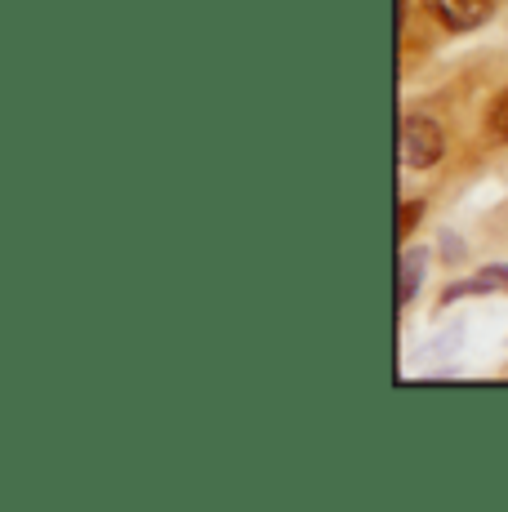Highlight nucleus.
<instances>
[{
  "instance_id": "f257e3e1",
  "label": "nucleus",
  "mask_w": 508,
  "mask_h": 512,
  "mask_svg": "<svg viewBox=\"0 0 508 512\" xmlns=\"http://www.w3.org/2000/svg\"><path fill=\"white\" fill-rule=\"evenodd\" d=\"M397 147H402V165H406V170H433V165L446 156V134H442V125H437L433 116L406 112Z\"/></svg>"
},
{
  "instance_id": "f03ea898",
  "label": "nucleus",
  "mask_w": 508,
  "mask_h": 512,
  "mask_svg": "<svg viewBox=\"0 0 508 512\" xmlns=\"http://www.w3.org/2000/svg\"><path fill=\"white\" fill-rule=\"evenodd\" d=\"M424 5L451 32H473V27H482L495 14V0H424Z\"/></svg>"
},
{
  "instance_id": "7ed1b4c3",
  "label": "nucleus",
  "mask_w": 508,
  "mask_h": 512,
  "mask_svg": "<svg viewBox=\"0 0 508 512\" xmlns=\"http://www.w3.org/2000/svg\"><path fill=\"white\" fill-rule=\"evenodd\" d=\"M424 268H428V250H406L402 254V277H397V303H406L415 299V290H419V277H424Z\"/></svg>"
},
{
  "instance_id": "20e7f679",
  "label": "nucleus",
  "mask_w": 508,
  "mask_h": 512,
  "mask_svg": "<svg viewBox=\"0 0 508 512\" xmlns=\"http://www.w3.org/2000/svg\"><path fill=\"white\" fill-rule=\"evenodd\" d=\"M482 290H508V268H491V272H482V277H473L464 285H451L446 299H459V294H482Z\"/></svg>"
},
{
  "instance_id": "39448f33",
  "label": "nucleus",
  "mask_w": 508,
  "mask_h": 512,
  "mask_svg": "<svg viewBox=\"0 0 508 512\" xmlns=\"http://www.w3.org/2000/svg\"><path fill=\"white\" fill-rule=\"evenodd\" d=\"M486 134H491V139H500V143H508V90H500V94H495V103L486 107Z\"/></svg>"
},
{
  "instance_id": "423d86ee",
  "label": "nucleus",
  "mask_w": 508,
  "mask_h": 512,
  "mask_svg": "<svg viewBox=\"0 0 508 512\" xmlns=\"http://www.w3.org/2000/svg\"><path fill=\"white\" fill-rule=\"evenodd\" d=\"M419 219V205H406V210H402V232H410V223H415Z\"/></svg>"
}]
</instances>
